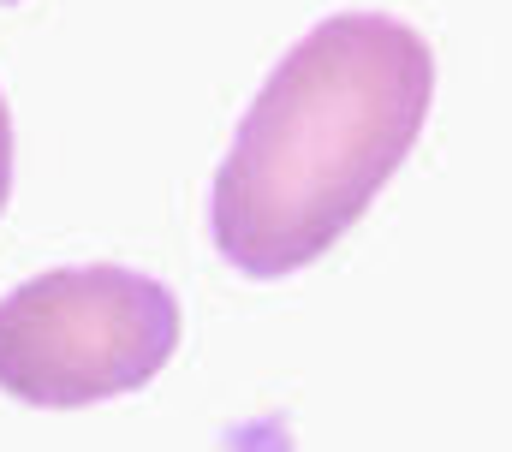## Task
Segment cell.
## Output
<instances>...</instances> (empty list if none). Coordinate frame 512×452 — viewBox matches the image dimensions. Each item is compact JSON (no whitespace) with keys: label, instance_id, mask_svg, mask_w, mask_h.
<instances>
[{"label":"cell","instance_id":"cell-3","mask_svg":"<svg viewBox=\"0 0 512 452\" xmlns=\"http://www.w3.org/2000/svg\"><path fill=\"white\" fill-rule=\"evenodd\" d=\"M6 197H12V113L0 96V215H6Z\"/></svg>","mask_w":512,"mask_h":452},{"label":"cell","instance_id":"cell-2","mask_svg":"<svg viewBox=\"0 0 512 452\" xmlns=\"http://www.w3.org/2000/svg\"><path fill=\"white\" fill-rule=\"evenodd\" d=\"M173 286L114 268H48L0 298V393L36 411H78L137 393L179 351Z\"/></svg>","mask_w":512,"mask_h":452},{"label":"cell","instance_id":"cell-1","mask_svg":"<svg viewBox=\"0 0 512 452\" xmlns=\"http://www.w3.org/2000/svg\"><path fill=\"white\" fill-rule=\"evenodd\" d=\"M435 102L429 42L387 12H334L268 72L209 185V238L245 280L328 256L417 149Z\"/></svg>","mask_w":512,"mask_h":452},{"label":"cell","instance_id":"cell-4","mask_svg":"<svg viewBox=\"0 0 512 452\" xmlns=\"http://www.w3.org/2000/svg\"><path fill=\"white\" fill-rule=\"evenodd\" d=\"M6 6H12V0H6Z\"/></svg>","mask_w":512,"mask_h":452}]
</instances>
